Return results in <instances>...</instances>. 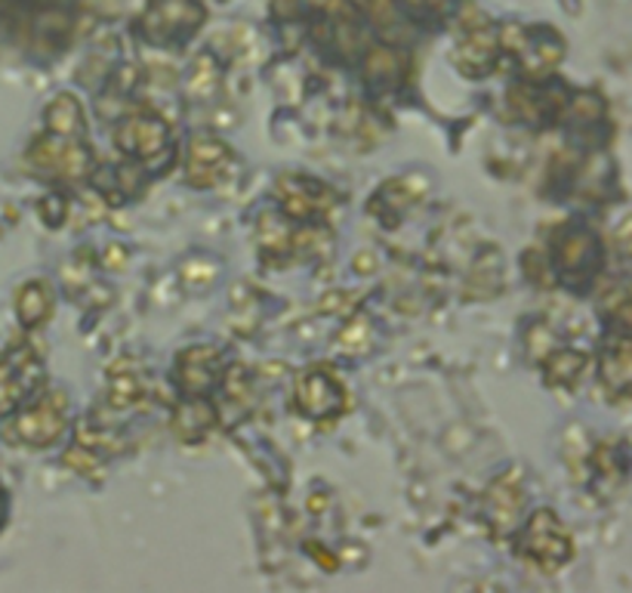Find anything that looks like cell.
<instances>
[{"mask_svg": "<svg viewBox=\"0 0 632 593\" xmlns=\"http://www.w3.org/2000/svg\"><path fill=\"white\" fill-rule=\"evenodd\" d=\"M216 83H219V68L213 63L211 53H201L195 59V66L189 68V81H185V90H189V97L204 99L211 97L213 90H216Z\"/></svg>", "mask_w": 632, "mask_h": 593, "instance_id": "cell-21", "label": "cell"}, {"mask_svg": "<svg viewBox=\"0 0 632 593\" xmlns=\"http://www.w3.org/2000/svg\"><path fill=\"white\" fill-rule=\"evenodd\" d=\"M586 368V356L584 353H574V349H562V353H555L546 365V371H550L552 383H562V387H571V383H577V378L584 374Z\"/></svg>", "mask_w": 632, "mask_h": 593, "instance_id": "cell-22", "label": "cell"}, {"mask_svg": "<svg viewBox=\"0 0 632 593\" xmlns=\"http://www.w3.org/2000/svg\"><path fill=\"white\" fill-rule=\"evenodd\" d=\"M232 165H235L232 148L223 139H216V136H195L192 146H189V158H185V174H189L192 186L207 189V186H216L219 180H226Z\"/></svg>", "mask_w": 632, "mask_h": 593, "instance_id": "cell-9", "label": "cell"}, {"mask_svg": "<svg viewBox=\"0 0 632 593\" xmlns=\"http://www.w3.org/2000/svg\"><path fill=\"white\" fill-rule=\"evenodd\" d=\"M506 49L516 53V59L531 78H543L555 63L562 59V41L552 32H524V29H506L503 32Z\"/></svg>", "mask_w": 632, "mask_h": 593, "instance_id": "cell-8", "label": "cell"}, {"mask_svg": "<svg viewBox=\"0 0 632 593\" xmlns=\"http://www.w3.org/2000/svg\"><path fill=\"white\" fill-rule=\"evenodd\" d=\"M68 402L63 393H53L47 399H41L37 405H32L29 412H22L10 427V439L29 445V448H47L63 433H66Z\"/></svg>", "mask_w": 632, "mask_h": 593, "instance_id": "cell-4", "label": "cell"}, {"mask_svg": "<svg viewBox=\"0 0 632 593\" xmlns=\"http://www.w3.org/2000/svg\"><path fill=\"white\" fill-rule=\"evenodd\" d=\"M204 25V7L198 0H151L139 22L148 44L170 47L182 44Z\"/></svg>", "mask_w": 632, "mask_h": 593, "instance_id": "cell-3", "label": "cell"}, {"mask_svg": "<svg viewBox=\"0 0 632 593\" xmlns=\"http://www.w3.org/2000/svg\"><path fill=\"white\" fill-rule=\"evenodd\" d=\"M278 201L284 208V216L312 223L315 216H321L334 204V198L321 182L306 180V177H284L278 182Z\"/></svg>", "mask_w": 632, "mask_h": 593, "instance_id": "cell-11", "label": "cell"}, {"mask_svg": "<svg viewBox=\"0 0 632 593\" xmlns=\"http://www.w3.org/2000/svg\"><path fill=\"white\" fill-rule=\"evenodd\" d=\"M49 310H53L49 284H44V281H32V284H25V288L19 291L16 313H19V318H22V325H25V328L41 325V322L49 315Z\"/></svg>", "mask_w": 632, "mask_h": 593, "instance_id": "cell-20", "label": "cell"}, {"mask_svg": "<svg viewBox=\"0 0 632 593\" xmlns=\"http://www.w3.org/2000/svg\"><path fill=\"white\" fill-rule=\"evenodd\" d=\"M223 378V356L213 346H192L179 356L177 383L185 395H207Z\"/></svg>", "mask_w": 632, "mask_h": 593, "instance_id": "cell-10", "label": "cell"}, {"mask_svg": "<svg viewBox=\"0 0 632 593\" xmlns=\"http://www.w3.org/2000/svg\"><path fill=\"white\" fill-rule=\"evenodd\" d=\"M37 380H41V368L32 359V353L0 356V417L16 412L25 393L37 387Z\"/></svg>", "mask_w": 632, "mask_h": 593, "instance_id": "cell-12", "label": "cell"}, {"mask_svg": "<svg viewBox=\"0 0 632 593\" xmlns=\"http://www.w3.org/2000/svg\"><path fill=\"white\" fill-rule=\"evenodd\" d=\"M521 557L528 562L540 566L543 572H555L562 569L571 557H574V541L562 526V519L552 511H537L524 528H521Z\"/></svg>", "mask_w": 632, "mask_h": 593, "instance_id": "cell-2", "label": "cell"}, {"mask_svg": "<svg viewBox=\"0 0 632 593\" xmlns=\"http://www.w3.org/2000/svg\"><path fill=\"white\" fill-rule=\"evenodd\" d=\"M552 260H555L558 279L565 281L567 288H586L599 276L601 242L592 230H586L580 223H571L555 235Z\"/></svg>", "mask_w": 632, "mask_h": 593, "instance_id": "cell-1", "label": "cell"}, {"mask_svg": "<svg viewBox=\"0 0 632 593\" xmlns=\"http://www.w3.org/2000/svg\"><path fill=\"white\" fill-rule=\"evenodd\" d=\"M32 165L44 170L47 177L78 182L87 174H93V155L71 136H56L49 133L47 139H37L32 148Z\"/></svg>", "mask_w": 632, "mask_h": 593, "instance_id": "cell-5", "label": "cell"}, {"mask_svg": "<svg viewBox=\"0 0 632 593\" xmlns=\"http://www.w3.org/2000/svg\"><path fill=\"white\" fill-rule=\"evenodd\" d=\"M114 143H117V148H121L127 158L148 167H155L163 155H170V133H167V124L151 115L127 118V121L114 131Z\"/></svg>", "mask_w": 632, "mask_h": 593, "instance_id": "cell-6", "label": "cell"}, {"mask_svg": "<svg viewBox=\"0 0 632 593\" xmlns=\"http://www.w3.org/2000/svg\"><path fill=\"white\" fill-rule=\"evenodd\" d=\"M512 105H516V112H519L524 121H546V118H555L562 112V105H565V99L562 93H555V90H537V87H516L512 93Z\"/></svg>", "mask_w": 632, "mask_h": 593, "instance_id": "cell-16", "label": "cell"}, {"mask_svg": "<svg viewBox=\"0 0 632 593\" xmlns=\"http://www.w3.org/2000/svg\"><path fill=\"white\" fill-rule=\"evenodd\" d=\"M213 421H216V414H213L211 402L204 395H189L177 409V417H173L177 433L182 439H198L204 429H211Z\"/></svg>", "mask_w": 632, "mask_h": 593, "instance_id": "cell-19", "label": "cell"}, {"mask_svg": "<svg viewBox=\"0 0 632 593\" xmlns=\"http://www.w3.org/2000/svg\"><path fill=\"white\" fill-rule=\"evenodd\" d=\"M3 516H7V504H3V492H0V523H3Z\"/></svg>", "mask_w": 632, "mask_h": 593, "instance_id": "cell-25", "label": "cell"}, {"mask_svg": "<svg viewBox=\"0 0 632 593\" xmlns=\"http://www.w3.org/2000/svg\"><path fill=\"white\" fill-rule=\"evenodd\" d=\"M601 380L611 393H632V340L608 344L601 356Z\"/></svg>", "mask_w": 632, "mask_h": 593, "instance_id": "cell-15", "label": "cell"}, {"mask_svg": "<svg viewBox=\"0 0 632 593\" xmlns=\"http://www.w3.org/2000/svg\"><path fill=\"white\" fill-rule=\"evenodd\" d=\"M143 395V383L133 371H114L112 374V405L117 409H127L136 399Z\"/></svg>", "mask_w": 632, "mask_h": 593, "instance_id": "cell-23", "label": "cell"}, {"mask_svg": "<svg viewBox=\"0 0 632 593\" xmlns=\"http://www.w3.org/2000/svg\"><path fill=\"white\" fill-rule=\"evenodd\" d=\"M47 127L49 133H56V136H71V139L83 136L87 124H83L81 102L75 97H68V93H59V97L47 105Z\"/></svg>", "mask_w": 632, "mask_h": 593, "instance_id": "cell-18", "label": "cell"}, {"mask_svg": "<svg viewBox=\"0 0 632 593\" xmlns=\"http://www.w3.org/2000/svg\"><path fill=\"white\" fill-rule=\"evenodd\" d=\"M402 75V59L390 47H373L364 53V83L371 90H390Z\"/></svg>", "mask_w": 632, "mask_h": 593, "instance_id": "cell-17", "label": "cell"}, {"mask_svg": "<svg viewBox=\"0 0 632 593\" xmlns=\"http://www.w3.org/2000/svg\"><path fill=\"white\" fill-rule=\"evenodd\" d=\"M293 402L312 421H330L346 409V393L340 380L330 378L327 371H303L296 378Z\"/></svg>", "mask_w": 632, "mask_h": 593, "instance_id": "cell-7", "label": "cell"}, {"mask_svg": "<svg viewBox=\"0 0 632 593\" xmlns=\"http://www.w3.org/2000/svg\"><path fill=\"white\" fill-rule=\"evenodd\" d=\"M497 49H500L497 34L490 32L485 22H478V25H470L466 34H463L460 53H456V63H460V68H463L470 78H482L487 68L494 66Z\"/></svg>", "mask_w": 632, "mask_h": 593, "instance_id": "cell-13", "label": "cell"}, {"mask_svg": "<svg viewBox=\"0 0 632 593\" xmlns=\"http://www.w3.org/2000/svg\"><path fill=\"white\" fill-rule=\"evenodd\" d=\"M521 501H524V494L519 489H512V477L497 479L490 494H487V523L497 532L512 528L521 516Z\"/></svg>", "mask_w": 632, "mask_h": 593, "instance_id": "cell-14", "label": "cell"}, {"mask_svg": "<svg viewBox=\"0 0 632 593\" xmlns=\"http://www.w3.org/2000/svg\"><path fill=\"white\" fill-rule=\"evenodd\" d=\"M617 238H620V245L627 247L632 254V220H627L623 226H620V232H617Z\"/></svg>", "mask_w": 632, "mask_h": 593, "instance_id": "cell-24", "label": "cell"}]
</instances>
